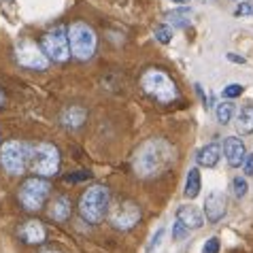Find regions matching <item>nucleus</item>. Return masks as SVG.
<instances>
[{"label": "nucleus", "instance_id": "nucleus-1", "mask_svg": "<svg viewBox=\"0 0 253 253\" xmlns=\"http://www.w3.org/2000/svg\"><path fill=\"white\" fill-rule=\"evenodd\" d=\"M172 160H174V149L168 140L149 138L136 149L132 166H134V172L138 177L149 179V177H156V174H162L164 170H168Z\"/></svg>", "mask_w": 253, "mask_h": 253}, {"label": "nucleus", "instance_id": "nucleus-2", "mask_svg": "<svg viewBox=\"0 0 253 253\" xmlns=\"http://www.w3.org/2000/svg\"><path fill=\"white\" fill-rule=\"evenodd\" d=\"M140 87L147 96H151L160 104H170L179 98V87L172 81L170 75H166L160 68H147L140 75Z\"/></svg>", "mask_w": 253, "mask_h": 253}, {"label": "nucleus", "instance_id": "nucleus-3", "mask_svg": "<svg viewBox=\"0 0 253 253\" xmlns=\"http://www.w3.org/2000/svg\"><path fill=\"white\" fill-rule=\"evenodd\" d=\"M109 205H111L109 189L104 185H92L81 194L79 215L87 223H100L104 219V215L109 213Z\"/></svg>", "mask_w": 253, "mask_h": 253}, {"label": "nucleus", "instance_id": "nucleus-4", "mask_svg": "<svg viewBox=\"0 0 253 253\" xmlns=\"http://www.w3.org/2000/svg\"><path fill=\"white\" fill-rule=\"evenodd\" d=\"M66 37H68V47H70V55L73 58L85 62L96 53L98 37L94 32V28L87 26L85 22L70 24V28L66 30Z\"/></svg>", "mask_w": 253, "mask_h": 253}, {"label": "nucleus", "instance_id": "nucleus-5", "mask_svg": "<svg viewBox=\"0 0 253 253\" xmlns=\"http://www.w3.org/2000/svg\"><path fill=\"white\" fill-rule=\"evenodd\" d=\"M32 147L24 140H6L0 147V164L9 174H24L30 164Z\"/></svg>", "mask_w": 253, "mask_h": 253}, {"label": "nucleus", "instance_id": "nucleus-6", "mask_svg": "<svg viewBox=\"0 0 253 253\" xmlns=\"http://www.w3.org/2000/svg\"><path fill=\"white\" fill-rule=\"evenodd\" d=\"M30 168L37 177H53L60 170V151L51 143H39L32 147L30 153Z\"/></svg>", "mask_w": 253, "mask_h": 253}, {"label": "nucleus", "instance_id": "nucleus-7", "mask_svg": "<svg viewBox=\"0 0 253 253\" xmlns=\"http://www.w3.org/2000/svg\"><path fill=\"white\" fill-rule=\"evenodd\" d=\"M49 189H51V185H49L45 177H32L22 183L17 198L26 211H39L43 209V205L49 198Z\"/></svg>", "mask_w": 253, "mask_h": 253}, {"label": "nucleus", "instance_id": "nucleus-8", "mask_svg": "<svg viewBox=\"0 0 253 253\" xmlns=\"http://www.w3.org/2000/svg\"><path fill=\"white\" fill-rule=\"evenodd\" d=\"M41 49H43V53L49 58V62H66L70 58L66 28L55 26L49 32H45L43 41H41Z\"/></svg>", "mask_w": 253, "mask_h": 253}, {"label": "nucleus", "instance_id": "nucleus-9", "mask_svg": "<svg viewBox=\"0 0 253 253\" xmlns=\"http://www.w3.org/2000/svg\"><path fill=\"white\" fill-rule=\"evenodd\" d=\"M107 215H109L111 226L115 230H124V232L132 230L140 221V209H138L136 202H132V200L119 202V205L111 209Z\"/></svg>", "mask_w": 253, "mask_h": 253}, {"label": "nucleus", "instance_id": "nucleus-10", "mask_svg": "<svg viewBox=\"0 0 253 253\" xmlns=\"http://www.w3.org/2000/svg\"><path fill=\"white\" fill-rule=\"evenodd\" d=\"M15 60L19 62V66L30 68V70H45L49 66V58L43 53L37 43L32 41H22L15 47Z\"/></svg>", "mask_w": 253, "mask_h": 253}, {"label": "nucleus", "instance_id": "nucleus-11", "mask_svg": "<svg viewBox=\"0 0 253 253\" xmlns=\"http://www.w3.org/2000/svg\"><path fill=\"white\" fill-rule=\"evenodd\" d=\"M226 196L221 192H211L205 200V217L209 223H217L226 217Z\"/></svg>", "mask_w": 253, "mask_h": 253}, {"label": "nucleus", "instance_id": "nucleus-12", "mask_svg": "<svg viewBox=\"0 0 253 253\" xmlns=\"http://www.w3.org/2000/svg\"><path fill=\"white\" fill-rule=\"evenodd\" d=\"M223 156H226L228 164L232 168H241L245 158H247V149H245V143L236 136H228L223 140Z\"/></svg>", "mask_w": 253, "mask_h": 253}, {"label": "nucleus", "instance_id": "nucleus-13", "mask_svg": "<svg viewBox=\"0 0 253 253\" xmlns=\"http://www.w3.org/2000/svg\"><path fill=\"white\" fill-rule=\"evenodd\" d=\"M19 236L28 245H43L47 238V230L39 219H28L22 228H19Z\"/></svg>", "mask_w": 253, "mask_h": 253}, {"label": "nucleus", "instance_id": "nucleus-14", "mask_svg": "<svg viewBox=\"0 0 253 253\" xmlns=\"http://www.w3.org/2000/svg\"><path fill=\"white\" fill-rule=\"evenodd\" d=\"M177 221H181L183 226L192 232V230H200L205 226V217L196 207H179L177 209Z\"/></svg>", "mask_w": 253, "mask_h": 253}, {"label": "nucleus", "instance_id": "nucleus-15", "mask_svg": "<svg viewBox=\"0 0 253 253\" xmlns=\"http://www.w3.org/2000/svg\"><path fill=\"white\" fill-rule=\"evenodd\" d=\"M85 119H87V111L83 107H68V109L62 111V115H60L62 126H64V128H70V130L81 128V126L85 124Z\"/></svg>", "mask_w": 253, "mask_h": 253}, {"label": "nucleus", "instance_id": "nucleus-16", "mask_svg": "<svg viewBox=\"0 0 253 253\" xmlns=\"http://www.w3.org/2000/svg\"><path fill=\"white\" fill-rule=\"evenodd\" d=\"M70 213H73V205H70V198L68 196H55L51 207H49V217L53 221H66Z\"/></svg>", "mask_w": 253, "mask_h": 253}, {"label": "nucleus", "instance_id": "nucleus-17", "mask_svg": "<svg viewBox=\"0 0 253 253\" xmlns=\"http://www.w3.org/2000/svg\"><path fill=\"white\" fill-rule=\"evenodd\" d=\"M219 158H221V147L217 143H209V145L202 147L198 153H196V162H198L200 166H205V168L217 166L219 164Z\"/></svg>", "mask_w": 253, "mask_h": 253}, {"label": "nucleus", "instance_id": "nucleus-18", "mask_svg": "<svg viewBox=\"0 0 253 253\" xmlns=\"http://www.w3.org/2000/svg\"><path fill=\"white\" fill-rule=\"evenodd\" d=\"M236 132L241 136L253 134V104H247L236 115Z\"/></svg>", "mask_w": 253, "mask_h": 253}, {"label": "nucleus", "instance_id": "nucleus-19", "mask_svg": "<svg viewBox=\"0 0 253 253\" xmlns=\"http://www.w3.org/2000/svg\"><path fill=\"white\" fill-rule=\"evenodd\" d=\"M200 189H202L200 170H198V168H189V172H187V179H185V198H189V200L198 198Z\"/></svg>", "mask_w": 253, "mask_h": 253}, {"label": "nucleus", "instance_id": "nucleus-20", "mask_svg": "<svg viewBox=\"0 0 253 253\" xmlns=\"http://www.w3.org/2000/svg\"><path fill=\"white\" fill-rule=\"evenodd\" d=\"M215 117H217V122H219L221 126L230 124V122H232V117H234V104H232L230 100L221 102V104H217V109H215Z\"/></svg>", "mask_w": 253, "mask_h": 253}, {"label": "nucleus", "instance_id": "nucleus-21", "mask_svg": "<svg viewBox=\"0 0 253 253\" xmlns=\"http://www.w3.org/2000/svg\"><path fill=\"white\" fill-rule=\"evenodd\" d=\"M189 9H179V11H172L168 13V17H170L172 26H179V28H187L189 26Z\"/></svg>", "mask_w": 253, "mask_h": 253}, {"label": "nucleus", "instance_id": "nucleus-22", "mask_svg": "<svg viewBox=\"0 0 253 253\" xmlns=\"http://www.w3.org/2000/svg\"><path fill=\"white\" fill-rule=\"evenodd\" d=\"M232 192H234L236 198H245L247 192H249L247 181H245L243 177H234V179H232Z\"/></svg>", "mask_w": 253, "mask_h": 253}, {"label": "nucleus", "instance_id": "nucleus-23", "mask_svg": "<svg viewBox=\"0 0 253 253\" xmlns=\"http://www.w3.org/2000/svg\"><path fill=\"white\" fill-rule=\"evenodd\" d=\"M156 39L160 41L162 45H168L172 41V28L170 26H166V24H162L156 28Z\"/></svg>", "mask_w": 253, "mask_h": 253}, {"label": "nucleus", "instance_id": "nucleus-24", "mask_svg": "<svg viewBox=\"0 0 253 253\" xmlns=\"http://www.w3.org/2000/svg\"><path fill=\"white\" fill-rule=\"evenodd\" d=\"M243 92H245V87L241 85V83H230V85L223 87L221 96H223V98H228V100H232V98H238Z\"/></svg>", "mask_w": 253, "mask_h": 253}, {"label": "nucleus", "instance_id": "nucleus-25", "mask_svg": "<svg viewBox=\"0 0 253 253\" xmlns=\"http://www.w3.org/2000/svg\"><path fill=\"white\" fill-rule=\"evenodd\" d=\"M187 234H189V230L181 221H174L172 223V238H174V241H183Z\"/></svg>", "mask_w": 253, "mask_h": 253}, {"label": "nucleus", "instance_id": "nucleus-26", "mask_svg": "<svg viewBox=\"0 0 253 253\" xmlns=\"http://www.w3.org/2000/svg\"><path fill=\"white\" fill-rule=\"evenodd\" d=\"M202 253H219V238L217 236L209 238L205 243V247H202Z\"/></svg>", "mask_w": 253, "mask_h": 253}, {"label": "nucleus", "instance_id": "nucleus-27", "mask_svg": "<svg viewBox=\"0 0 253 253\" xmlns=\"http://www.w3.org/2000/svg\"><path fill=\"white\" fill-rule=\"evenodd\" d=\"M236 15H253V4L251 2H241L236 6Z\"/></svg>", "mask_w": 253, "mask_h": 253}, {"label": "nucleus", "instance_id": "nucleus-28", "mask_svg": "<svg viewBox=\"0 0 253 253\" xmlns=\"http://www.w3.org/2000/svg\"><path fill=\"white\" fill-rule=\"evenodd\" d=\"M243 166H245V172L249 174V177H253V153H249L247 158H245L243 162Z\"/></svg>", "mask_w": 253, "mask_h": 253}, {"label": "nucleus", "instance_id": "nucleus-29", "mask_svg": "<svg viewBox=\"0 0 253 253\" xmlns=\"http://www.w3.org/2000/svg\"><path fill=\"white\" fill-rule=\"evenodd\" d=\"M83 179H89V172L79 170V174H68V177H66L68 183H70V181H73V183H75V181H83Z\"/></svg>", "mask_w": 253, "mask_h": 253}, {"label": "nucleus", "instance_id": "nucleus-30", "mask_svg": "<svg viewBox=\"0 0 253 253\" xmlns=\"http://www.w3.org/2000/svg\"><path fill=\"white\" fill-rule=\"evenodd\" d=\"M226 58H228L230 62H234V64H245V58H243V55H236V53H228Z\"/></svg>", "mask_w": 253, "mask_h": 253}, {"label": "nucleus", "instance_id": "nucleus-31", "mask_svg": "<svg viewBox=\"0 0 253 253\" xmlns=\"http://www.w3.org/2000/svg\"><path fill=\"white\" fill-rule=\"evenodd\" d=\"M162 234H164V230H158V232H156V236H153L151 247H156V245H160V238H162Z\"/></svg>", "mask_w": 253, "mask_h": 253}, {"label": "nucleus", "instance_id": "nucleus-32", "mask_svg": "<svg viewBox=\"0 0 253 253\" xmlns=\"http://www.w3.org/2000/svg\"><path fill=\"white\" fill-rule=\"evenodd\" d=\"M41 253H62L60 249H55V247H47V249H43Z\"/></svg>", "mask_w": 253, "mask_h": 253}, {"label": "nucleus", "instance_id": "nucleus-33", "mask_svg": "<svg viewBox=\"0 0 253 253\" xmlns=\"http://www.w3.org/2000/svg\"><path fill=\"white\" fill-rule=\"evenodd\" d=\"M172 2H174V4H187L189 0H172Z\"/></svg>", "mask_w": 253, "mask_h": 253}, {"label": "nucleus", "instance_id": "nucleus-34", "mask_svg": "<svg viewBox=\"0 0 253 253\" xmlns=\"http://www.w3.org/2000/svg\"><path fill=\"white\" fill-rule=\"evenodd\" d=\"M4 104V94H2V89H0V107Z\"/></svg>", "mask_w": 253, "mask_h": 253}]
</instances>
